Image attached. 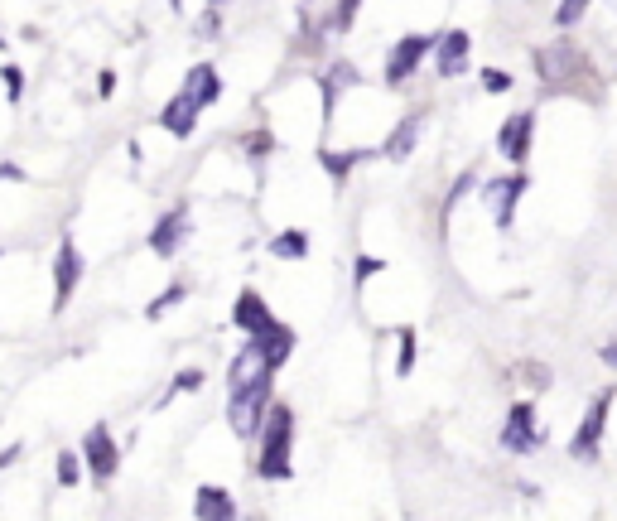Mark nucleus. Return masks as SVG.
I'll return each instance as SVG.
<instances>
[{"instance_id": "nucleus-27", "label": "nucleus", "mask_w": 617, "mask_h": 521, "mask_svg": "<svg viewBox=\"0 0 617 521\" xmlns=\"http://www.w3.org/2000/svg\"><path fill=\"white\" fill-rule=\"evenodd\" d=\"M193 34H198V39H217V34H222V15H217V5H208V10L198 15Z\"/></svg>"}, {"instance_id": "nucleus-13", "label": "nucleus", "mask_w": 617, "mask_h": 521, "mask_svg": "<svg viewBox=\"0 0 617 521\" xmlns=\"http://www.w3.org/2000/svg\"><path fill=\"white\" fill-rule=\"evenodd\" d=\"M420 131H425V111H410L405 121H396V131L386 136V145H381L376 155H381V160H396V165H401V160H410V155H415V145H420Z\"/></svg>"}, {"instance_id": "nucleus-1", "label": "nucleus", "mask_w": 617, "mask_h": 521, "mask_svg": "<svg viewBox=\"0 0 617 521\" xmlns=\"http://www.w3.org/2000/svg\"><path fill=\"white\" fill-rule=\"evenodd\" d=\"M261 459H256V473L266 478V483H285L295 464H290V454H295V411L290 406H280V401H270L266 415H261Z\"/></svg>"}, {"instance_id": "nucleus-3", "label": "nucleus", "mask_w": 617, "mask_h": 521, "mask_svg": "<svg viewBox=\"0 0 617 521\" xmlns=\"http://www.w3.org/2000/svg\"><path fill=\"white\" fill-rule=\"evenodd\" d=\"M266 406H270V377H261V382H251V386H232V396H227V425H232V435L256 439Z\"/></svg>"}, {"instance_id": "nucleus-21", "label": "nucleus", "mask_w": 617, "mask_h": 521, "mask_svg": "<svg viewBox=\"0 0 617 521\" xmlns=\"http://www.w3.org/2000/svg\"><path fill=\"white\" fill-rule=\"evenodd\" d=\"M270 256H275V261H304V256H309V237L295 232V227H290V232H275V237H270Z\"/></svg>"}, {"instance_id": "nucleus-38", "label": "nucleus", "mask_w": 617, "mask_h": 521, "mask_svg": "<svg viewBox=\"0 0 617 521\" xmlns=\"http://www.w3.org/2000/svg\"><path fill=\"white\" fill-rule=\"evenodd\" d=\"M15 459H20V444H10V449L0 454V468H10V464H15Z\"/></svg>"}, {"instance_id": "nucleus-8", "label": "nucleus", "mask_w": 617, "mask_h": 521, "mask_svg": "<svg viewBox=\"0 0 617 521\" xmlns=\"http://www.w3.org/2000/svg\"><path fill=\"white\" fill-rule=\"evenodd\" d=\"M434 73L439 78H463L468 73V58H473V39H468V29H444V34H434Z\"/></svg>"}, {"instance_id": "nucleus-7", "label": "nucleus", "mask_w": 617, "mask_h": 521, "mask_svg": "<svg viewBox=\"0 0 617 521\" xmlns=\"http://www.w3.org/2000/svg\"><path fill=\"white\" fill-rule=\"evenodd\" d=\"M434 49V34H405L391 44V54H386V87H401L410 73H420V63L425 54Z\"/></svg>"}, {"instance_id": "nucleus-30", "label": "nucleus", "mask_w": 617, "mask_h": 521, "mask_svg": "<svg viewBox=\"0 0 617 521\" xmlns=\"http://www.w3.org/2000/svg\"><path fill=\"white\" fill-rule=\"evenodd\" d=\"M82 478V468H78V454H58V483L63 488H73Z\"/></svg>"}, {"instance_id": "nucleus-10", "label": "nucleus", "mask_w": 617, "mask_h": 521, "mask_svg": "<svg viewBox=\"0 0 617 521\" xmlns=\"http://www.w3.org/2000/svg\"><path fill=\"white\" fill-rule=\"evenodd\" d=\"M502 449L507 454H531L540 449V425H536V401H516L502 425Z\"/></svg>"}, {"instance_id": "nucleus-37", "label": "nucleus", "mask_w": 617, "mask_h": 521, "mask_svg": "<svg viewBox=\"0 0 617 521\" xmlns=\"http://www.w3.org/2000/svg\"><path fill=\"white\" fill-rule=\"evenodd\" d=\"M598 357H603L608 367H617V343H603V348H598Z\"/></svg>"}, {"instance_id": "nucleus-17", "label": "nucleus", "mask_w": 617, "mask_h": 521, "mask_svg": "<svg viewBox=\"0 0 617 521\" xmlns=\"http://www.w3.org/2000/svg\"><path fill=\"white\" fill-rule=\"evenodd\" d=\"M270 319H275V314H270V304L261 300V290H242V295H237V304H232V324H237L246 338H251V333H261Z\"/></svg>"}, {"instance_id": "nucleus-35", "label": "nucleus", "mask_w": 617, "mask_h": 521, "mask_svg": "<svg viewBox=\"0 0 617 521\" xmlns=\"http://www.w3.org/2000/svg\"><path fill=\"white\" fill-rule=\"evenodd\" d=\"M0 179H5V184H25V169H20V165H0Z\"/></svg>"}, {"instance_id": "nucleus-28", "label": "nucleus", "mask_w": 617, "mask_h": 521, "mask_svg": "<svg viewBox=\"0 0 617 521\" xmlns=\"http://www.w3.org/2000/svg\"><path fill=\"white\" fill-rule=\"evenodd\" d=\"M323 78H328V83L338 87V92H343V87H357V83H362V78H357V68H352V63H333V68H328V73H323Z\"/></svg>"}, {"instance_id": "nucleus-26", "label": "nucleus", "mask_w": 617, "mask_h": 521, "mask_svg": "<svg viewBox=\"0 0 617 521\" xmlns=\"http://www.w3.org/2000/svg\"><path fill=\"white\" fill-rule=\"evenodd\" d=\"M0 83H5V102H10V107L25 97V73H20L15 63H5V68H0Z\"/></svg>"}, {"instance_id": "nucleus-12", "label": "nucleus", "mask_w": 617, "mask_h": 521, "mask_svg": "<svg viewBox=\"0 0 617 521\" xmlns=\"http://www.w3.org/2000/svg\"><path fill=\"white\" fill-rule=\"evenodd\" d=\"M536 68L545 83H560V78H569L574 68H584V58H579V49L569 44V39H555V44H545L536 54Z\"/></svg>"}, {"instance_id": "nucleus-5", "label": "nucleus", "mask_w": 617, "mask_h": 521, "mask_svg": "<svg viewBox=\"0 0 617 521\" xmlns=\"http://www.w3.org/2000/svg\"><path fill=\"white\" fill-rule=\"evenodd\" d=\"M82 271H87V261H82L78 242L63 232V237H58V251H54V314H63V309H68V300L78 295Z\"/></svg>"}, {"instance_id": "nucleus-32", "label": "nucleus", "mask_w": 617, "mask_h": 521, "mask_svg": "<svg viewBox=\"0 0 617 521\" xmlns=\"http://www.w3.org/2000/svg\"><path fill=\"white\" fill-rule=\"evenodd\" d=\"M483 87L487 92H511V73H502V68H483Z\"/></svg>"}, {"instance_id": "nucleus-11", "label": "nucleus", "mask_w": 617, "mask_h": 521, "mask_svg": "<svg viewBox=\"0 0 617 521\" xmlns=\"http://www.w3.org/2000/svg\"><path fill=\"white\" fill-rule=\"evenodd\" d=\"M188 208L179 203V208H169L160 222H155V232H150V251L160 256V261H174L179 251H184V242H188Z\"/></svg>"}, {"instance_id": "nucleus-18", "label": "nucleus", "mask_w": 617, "mask_h": 521, "mask_svg": "<svg viewBox=\"0 0 617 521\" xmlns=\"http://www.w3.org/2000/svg\"><path fill=\"white\" fill-rule=\"evenodd\" d=\"M184 92L193 97V107L198 111H208L222 97V78H217V68L213 63H193L188 68V78H184Z\"/></svg>"}, {"instance_id": "nucleus-34", "label": "nucleus", "mask_w": 617, "mask_h": 521, "mask_svg": "<svg viewBox=\"0 0 617 521\" xmlns=\"http://www.w3.org/2000/svg\"><path fill=\"white\" fill-rule=\"evenodd\" d=\"M246 150H251L256 160H261V155H270V136H266V131H251V136H246Z\"/></svg>"}, {"instance_id": "nucleus-2", "label": "nucleus", "mask_w": 617, "mask_h": 521, "mask_svg": "<svg viewBox=\"0 0 617 521\" xmlns=\"http://www.w3.org/2000/svg\"><path fill=\"white\" fill-rule=\"evenodd\" d=\"M613 401H617L613 386H603V391H598V396L589 401V411H584L579 430H574V439H569V459L593 464V459L603 454V435H608V415H613Z\"/></svg>"}, {"instance_id": "nucleus-31", "label": "nucleus", "mask_w": 617, "mask_h": 521, "mask_svg": "<svg viewBox=\"0 0 617 521\" xmlns=\"http://www.w3.org/2000/svg\"><path fill=\"white\" fill-rule=\"evenodd\" d=\"M357 5H362V0H338V10H333V29H352V20H357Z\"/></svg>"}, {"instance_id": "nucleus-23", "label": "nucleus", "mask_w": 617, "mask_h": 521, "mask_svg": "<svg viewBox=\"0 0 617 521\" xmlns=\"http://www.w3.org/2000/svg\"><path fill=\"white\" fill-rule=\"evenodd\" d=\"M589 5H593V0H560V5H555V25H560V29H574L579 20H584V15H589Z\"/></svg>"}, {"instance_id": "nucleus-22", "label": "nucleus", "mask_w": 617, "mask_h": 521, "mask_svg": "<svg viewBox=\"0 0 617 521\" xmlns=\"http://www.w3.org/2000/svg\"><path fill=\"white\" fill-rule=\"evenodd\" d=\"M396 343H401V348H396V377H410V372H415V329H401L396 333Z\"/></svg>"}, {"instance_id": "nucleus-40", "label": "nucleus", "mask_w": 617, "mask_h": 521, "mask_svg": "<svg viewBox=\"0 0 617 521\" xmlns=\"http://www.w3.org/2000/svg\"><path fill=\"white\" fill-rule=\"evenodd\" d=\"M608 5H613V10H617V0H608Z\"/></svg>"}, {"instance_id": "nucleus-4", "label": "nucleus", "mask_w": 617, "mask_h": 521, "mask_svg": "<svg viewBox=\"0 0 617 521\" xmlns=\"http://www.w3.org/2000/svg\"><path fill=\"white\" fill-rule=\"evenodd\" d=\"M526 189H531V174H526V169H516V174H502V179H487V184H483V203L492 208V222H497L502 232H511L516 203L526 198Z\"/></svg>"}, {"instance_id": "nucleus-33", "label": "nucleus", "mask_w": 617, "mask_h": 521, "mask_svg": "<svg viewBox=\"0 0 617 521\" xmlns=\"http://www.w3.org/2000/svg\"><path fill=\"white\" fill-rule=\"evenodd\" d=\"M198 386H203V372H198V367H188V372H179V377H174L169 396H174V391H198Z\"/></svg>"}, {"instance_id": "nucleus-16", "label": "nucleus", "mask_w": 617, "mask_h": 521, "mask_svg": "<svg viewBox=\"0 0 617 521\" xmlns=\"http://www.w3.org/2000/svg\"><path fill=\"white\" fill-rule=\"evenodd\" d=\"M261 377H275V367L266 362V353L246 338V348L237 357H232V372H227V386H251V382H261Z\"/></svg>"}, {"instance_id": "nucleus-41", "label": "nucleus", "mask_w": 617, "mask_h": 521, "mask_svg": "<svg viewBox=\"0 0 617 521\" xmlns=\"http://www.w3.org/2000/svg\"><path fill=\"white\" fill-rule=\"evenodd\" d=\"M0 49H5V39H0Z\"/></svg>"}, {"instance_id": "nucleus-25", "label": "nucleus", "mask_w": 617, "mask_h": 521, "mask_svg": "<svg viewBox=\"0 0 617 521\" xmlns=\"http://www.w3.org/2000/svg\"><path fill=\"white\" fill-rule=\"evenodd\" d=\"M184 295H188V285H184V280H174V285H169V290H164V295L150 304L145 314H150V319H164V314H169L174 304H184Z\"/></svg>"}, {"instance_id": "nucleus-6", "label": "nucleus", "mask_w": 617, "mask_h": 521, "mask_svg": "<svg viewBox=\"0 0 617 521\" xmlns=\"http://www.w3.org/2000/svg\"><path fill=\"white\" fill-rule=\"evenodd\" d=\"M82 464H87V473L97 478V483H111L116 478V468H121V449H116V439H111L107 425H92L87 435H82Z\"/></svg>"}, {"instance_id": "nucleus-9", "label": "nucleus", "mask_w": 617, "mask_h": 521, "mask_svg": "<svg viewBox=\"0 0 617 521\" xmlns=\"http://www.w3.org/2000/svg\"><path fill=\"white\" fill-rule=\"evenodd\" d=\"M531 140H536V111H511L502 121V131H497V155L511 160V165H526Z\"/></svg>"}, {"instance_id": "nucleus-24", "label": "nucleus", "mask_w": 617, "mask_h": 521, "mask_svg": "<svg viewBox=\"0 0 617 521\" xmlns=\"http://www.w3.org/2000/svg\"><path fill=\"white\" fill-rule=\"evenodd\" d=\"M473 184H478V169H468V174H458V184H454V189H449V198H444V213H439V218L449 222V213H454L458 203H463V198L473 193Z\"/></svg>"}, {"instance_id": "nucleus-14", "label": "nucleus", "mask_w": 617, "mask_h": 521, "mask_svg": "<svg viewBox=\"0 0 617 521\" xmlns=\"http://www.w3.org/2000/svg\"><path fill=\"white\" fill-rule=\"evenodd\" d=\"M251 343H256V348L266 353L270 367L280 372V367L290 362V353H295V329H290V324H280V319H270L261 333H251Z\"/></svg>"}, {"instance_id": "nucleus-39", "label": "nucleus", "mask_w": 617, "mask_h": 521, "mask_svg": "<svg viewBox=\"0 0 617 521\" xmlns=\"http://www.w3.org/2000/svg\"><path fill=\"white\" fill-rule=\"evenodd\" d=\"M208 5H227V0H208Z\"/></svg>"}, {"instance_id": "nucleus-36", "label": "nucleus", "mask_w": 617, "mask_h": 521, "mask_svg": "<svg viewBox=\"0 0 617 521\" xmlns=\"http://www.w3.org/2000/svg\"><path fill=\"white\" fill-rule=\"evenodd\" d=\"M97 92H102V97H111V92H116V73H102V83H97Z\"/></svg>"}, {"instance_id": "nucleus-20", "label": "nucleus", "mask_w": 617, "mask_h": 521, "mask_svg": "<svg viewBox=\"0 0 617 521\" xmlns=\"http://www.w3.org/2000/svg\"><path fill=\"white\" fill-rule=\"evenodd\" d=\"M376 150H319V165H323V174L328 179H338V184H348V174L362 160H372Z\"/></svg>"}, {"instance_id": "nucleus-19", "label": "nucleus", "mask_w": 617, "mask_h": 521, "mask_svg": "<svg viewBox=\"0 0 617 521\" xmlns=\"http://www.w3.org/2000/svg\"><path fill=\"white\" fill-rule=\"evenodd\" d=\"M193 517H203V521H232V517H237V502H232V493H227V488L203 483V488H198V497H193Z\"/></svg>"}, {"instance_id": "nucleus-15", "label": "nucleus", "mask_w": 617, "mask_h": 521, "mask_svg": "<svg viewBox=\"0 0 617 521\" xmlns=\"http://www.w3.org/2000/svg\"><path fill=\"white\" fill-rule=\"evenodd\" d=\"M193 126H198V107H193V97L179 87V92L164 102V111H160V131H169L174 140H188V136H193Z\"/></svg>"}, {"instance_id": "nucleus-29", "label": "nucleus", "mask_w": 617, "mask_h": 521, "mask_svg": "<svg viewBox=\"0 0 617 521\" xmlns=\"http://www.w3.org/2000/svg\"><path fill=\"white\" fill-rule=\"evenodd\" d=\"M381 271H386V261H381V256H357V271H352L357 290H362V285H367L372 275H381Z\"/></svg>"}]
</instances>
